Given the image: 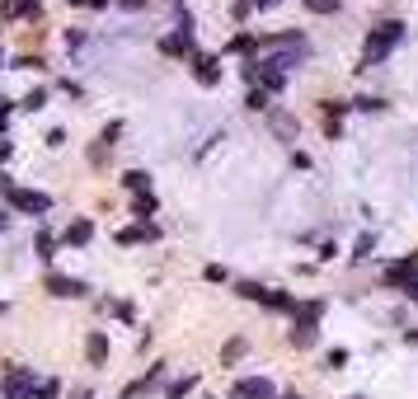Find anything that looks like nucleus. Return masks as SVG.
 Segmentation results:
<instances>
[{
  "mask_svg": "<svg viewBox=\"0 0 418 399\" xmlns=\"http://www.w3.org/2000/svg\"><path fill=\"white\" fill-rule=\"evenodd\" d=\"M404 33H409V28L399 24V19H386L381 28H371V33H366V52H362V66H381V61H386V56H390L395 47L404 43Z\"/></svg>",
  "mask_w": 418,
  "mask_h": 399,
  "instance_id": "obj_1",
  "label": "nucleus"
},
{
  "mask_svg": "<svg viewBox=\"0 0 418 399\" xmlns=\"http://www.w3.org/2000/svg\"><path fill=\"white\" fill-rule=\"evenodd\" d=\"M320 315H324V301H296V310H291V347H311L315 343Z\"/></svg>",
  "mask_w": 418,
  "mask_h": 399,
  "instance_id": "obj_2",
  "label": "nucleus"
},
{
  "mask_svg": "<svg viewBox=\"0 0 418 399\" xmlns=\"http://www.w3.org/2000/svg\"><path fill=\"white\" fill-rule=\"evenodd\" d=\"M5 197H10V207H14V212H24V216L52 212V197H48V193H38V188H14V193H5Z\"/></svg>",
  "mask_w": 418,
  "mask_h": 399,
  "instance_id": "obj_3",
  "label": "nucleus"
},
{
  "mask_svg": "<svg viewBox=\"0 0 418 399\" xmlns=\"http://www.w3.org/2000/svg\"><path fill=\"white\" fill-rule=\"evenodd\" d=\"M33 390H38L33 367H10V371H5V385H0V395H5V399H28Z\"/></svg>",
  "mask_w": 418,
  "mask_h": 399,
  "instance_id": "obj_4",
  "label": "nucleus"
},
{
  "mask_svg": "<svg viewBox=\"0 0 418 399\" xmlns=\"http://www.w3.org/2000/svg\"><path fill=\"white\" fill-rule=\"evenodd\" d=\"M231 399H278V390H273L268 376H249V380H236V385H231Z\"/></svg>",
  "mask_w": 418,
  "mask_h": 399,
  "instance_id": "obj_5",
  "label": "nucleus"
},
{
  "mask_svg": "<svg viewBox=\"0 0 418 399\" xmlns=\"http://www.w3.org/2000/svg\"><path fill=\"white\" fill-rule=\"evenodd\" d=\"M386 282H399V287L418 282V254H409V259H399V263L386 268Z\"/></svg>",
  "mask_w": 418,
  "mask_h": 399,
  "instance_id": "obj_6",
  "label": "nucleus"
},
{
  "mask_svg": "<svg viewBox=\"0 0 418 399\" xmlns=\"http://www.w3.org/2000/svg\"><path fill=\"white\" fill-rule=\"evenodd\" d=\"M193 76H198V85H221V61L216 56H193Z\"/></svg>",
  "mask_w": 418,
  "mask_h": 399,
  "instance_id": "obj_7",
  "label": "nucleus"
},
{
  "mask_svg": "<svg viewBox=\"0 0 418 399\" xmlns=\"http://www.w3.org/2000/svg\"><path fill=\"white\" fill-rule=\"evenodd\" d=\"M48 292L52 296H85V282L66 277V272H48Z\"/></svg>",
  "mask_w": 418,
  "mask_h": 399,
  "instance_id": "obj_8",
  "label": "nucleus"
},
{
  "mask_svg": "<svg viewBox=\"0 0 418 399\" xmlns=\"http://www.w3.org/2000/svg\"><path fill=\"white\" fill-rule=\"evenodd\" d=\"M85 357H90V367H104L108 362V334L104 329H94V334L85 338Z\"/></svg>",
  "mask_w": 418,
  "mask_h": 399,
  "instance_id": "obj_9",
  "label": "nucleus"
},
{
  "mask_svg": "<svg viewBox=\"0 0 418 399\" xmlns=\"http://www.w3.org/2000/svg\"><path fill=\"white\" fill-rule=\"evenodd\" d=\"M141 239H160V226H156V221H141V226L118 230V244H141Z\"/></svg>",
  "mask_w": 418,
  "mask_h": 399,
  "instance_id": "obj_10",
  "label": "nucleus"
},
{
  "mask_svg": "<svg viewBox=\"0 0 418 399\" xmlns=\"http://www.w3.org/2000/svg\"><path fill=\"white\" fill-rule=\"evenodd\" d=\"M90 235H94V226H90V221H71V226H66V244H90Z\"/></svg>",
  "mask_w": 418,
  "mask_h": 399,
  "instance_id": "obj_11",
  "label": "nucleus"
},
{
  "mask_svg": "<svg viewBox=\"0 0 418 399\" xmlns=\"http://www.w3.org/2000/svg\"><path fill=\"white\" fill-rule=\"evenodd\" d=\"M123 184L141 197V193H151V174H146V169H127V174H123Z\"/></svg>",
  "mask_w": 418,
  "mask_h": 399,
  "instance_id": "obj_12",
  "label": "nucleus"
},
{
  "mask_svg": "<svg viewBox=\"0 0 418 399\" xmlns=\"http://www.w3.org/2000/svg\"><path fill=\"white\" fill-rule=\"evenodd\" d=\"M244 347H249V343H244V338H231V343L221 347V367H236L240 357H244Z\"/></svg>",
  "mask_w": 418,
  "mask_h": 399,
  "instance_id": "obj_13",
  "label": "nucleus"
},
{
  "mask_svg": "<svg viewBox=\"0 0 418 399\" xmlns=\"http://www.w3.org/2000/svg\"><path fill=\"white\" fill-rule=\"evenodd\" d=\"M156 193H141V197H136V202H132V212H136V221H146V216H156Z\"/></svg>",
  "mask_w": 418,
  "mask_h": 399,
  "instance_id": "obj_14",
  "label": "nucleus"
},
{
  "mask_svg": "<svg viewBox=\"0 0 418 399\" xmlns=\"http://www.w3.org/2000/svg\"><path fill=\"white\" fill-rule=\"evenodd\" d=\"M254 47H259V38H254V33H236V38L226 43V52H254Z\"/></svg>",
  "mask_w": 418,
  "mask_h": 399,
  "instance_id": "obj_15",
  "label": "nucleus"
},
{
  "mask_svg": "<svg viewBox=\"0 0 418 399\" xmlns=\"http://www.w3.org/2000/svg\"><path fill=\"white\" fill-rule=\"evenodd\" d=\"M193 385H198V376H179V380H174V385L165 390V399H183L188 390H193Z\"/></svg>",
  "mask_w": 418,
  "mask_h": 399,
  "instance_id": "obj_16",
  "label": "nucleus"
},
{
  "mask_svg": "<svg viewBox=\"0 0 418 399\" xmlns=\"http://www.w3.org/2000/svg\"><path fill=\"white\" fill-rule=\"evenodd\" d=\"M43 104H48V89H28V94H24V104H19V108H24V113H38Z\"/></svg>",
  "mask_w": 418,
  "mask_h": 399,
  "instance_id": "obj_17",
  "label": "nucleus"
},
{
  "mask_svg": "<svg viewBox=\"0 0 418 399\" xmlns=\"http://www.w3.org/2000/svg\"><path fill=\"white\" fill-rule=\"evenodd\" d=\"M353 108H362V113H386V99H376V94H362V99H353Z\"/></svg>",
  "mask_w": 418,
  "mask_h": 399,
  "instance_id": "obj_18",
  "label": "nucleus"
},
{
  "mask_svg": "<svg viewBox=\"0 0 418 399\" xmlns=\"http://www.w3.org/2000/svg\"><path fill=\"white\" fill-rule=\"evenodd\" d=\"M52 244H56V239L48 235V230H38V244H33V249H38V259H43V263H52Z\"/></svg>",
  "mask_w": 418,
  "mask_h": 399,
  "instance_id": "obj_19",
  "label": "nucleus"
},
{
  "mask_svg": "<svg viewBox=\"0 0 418 399\" xmlns=\"http://www.w3.org/2000/svg\"><path fill=\"white\" fill-rule=\"evenodd\" d=\"M273 127L282 136H296V118H291V113H273Z\"/></svg>",
  "mask_w": 418,
  "mask_h": 399,
  "instance_id": "obj_20",
  "label": "nucleus"
},
{
  "mask_svg": "<svg viewBox=\"0 0 418 399\" xmlns=\"http://www.w3.org/2000/svg\"><path fill=\"white\" fill-rule=\"evenodd\" d=\"M376 254V235H357V249H353V259H371Z\"/></svg>",
  "mask_w": 418,
  "mask_h": 399,
  "instance_id": "obj_21",
  "label": "nucleus"
},
{
  "mask_svg": "<svg viewBox=\"0 0 418 399\" xmlns=\"http://www.w3.org/2000/svg\"><path fill=\"white\" fill-rule=\"evenodd\" d=\"M244 108L263 113V108H268V89H259V85H254V89H249V99H244Z\"/></svg>",
  "mask_w": 418,
  "mask_h": 399,
  "instance_id": "obj_22",
  "label": "nucleus"
},
{
  "mask_svg": "<svg viewBox=\"0 0 418 399\" xmlns=\"http://www.w3.org/2000/svg\"><path fill=\"white\" fill-rule=\"evenodd\" d=\"M306 10H311V14H334L339 0H306Z\"/></svg>",
  "mask_w": 418,
  "mask_h": 399,
  "instance_id": "obj_23",
  "label": "nucleus"
},
{
  "mask_svg": "<svg viewBox=\"0 0 418 399\" xmlns=\"http://www.w3.org/2000/svg\"><path fill=\"white\" fill-rule=\"evenodd\" d=\"M56 390H61L56 380H38V390H33V399H56Z\"/></svg>",
  "mask_w": 418,
  "mask_h": 399,
  "instance_id": "obj_24",
  "label": "nucleus"
},
{
  "mask_svg": "<svg viewBox=\"0 0 418 399\" xmlns=\"http://www.w3.org/2000/svg\"><path fill=\"white\" fill-rule=\"evenodd\" d=\"M343 362H348V347H334V352H329V357H324V367H334V371H339Z\"/></svg>",
  "mask_w": 418,
  "mask_h": 399,
  "instance_id": "obj_25",
  "label": "nucleus"
},
{
  "mask_svg": "<svg viewBox=\"0 0 418 399\" xmlns=\"http://www.w3.org/2000/svg\"><path fill=\"white\" fill-rule=\"evenodd\" d=\"M202 277H207V282H226V268H221V263H207V268H202Z\"/></svg>",
  "mask_w": 418,
  "mask_h": 399,
  "instance_id": "obj_26",
  "label": "nucleus"
},
{
  "mask_svg": "<svg viewBox=\"0 0 418 399\" xmlns=\"http://www.w3.org/2000/svg\"><path fill=\"white\" fill-rule=\"evenodd\" d=\"M38 66H43L38 56H19V61H14V71H38Z\"/></svg>",
  "mask_w": 418,
  "mask_h": 399,
  "instance_id": "obj_27",
  "label": "nucleus"
},
{
  "mask_svg": "<svg viewBox=\"0 0 418 399\" xmlns=\"http://www.w3.org/2000/svg\"><path fill=\"white\" fill-rule=\"evenodd\" d=\"M10 127V99H0V132Z\"/></svg>",
  "mask_w": 418,
  "mask_h": 399,
  "instance_id": "obj_28",
  "label": "nucleus"
},
{
  "mask_svg": "<svg viewBox=\"0 0 418 399\" xmlns=\"http://www.w3.org/2000/svg\"><path fill=\"white\" fill-rule=\"evenodd\" d=\"M0 193H14V179H10L5 169H0Z\"/></svg>",
  "mask_w": 418,
  "mask_h": 399,
  "instance_id": "obj_29",
  "label": "nucleus"
},
{
  "mask_svg": "<svg viewBox=\"0 0 418 399\" xmlns=\"http://www.w3.org/2000/svg\"><path fill=\"white\" fill-rule=\"evenodd\" d=\"M123 10H146V0H118Z\"/></svg>",
  "mask_w": 418,
  "mask_h": 399,
  "instance_id": "obj_30",
  "label": "nucleus"
},
{
  "mask_svg": "<svg viewBox=\"0 0 418 399\" xmlns=\"http://www.w3.org/2000/svg\"><path fill=\"white\" fill-rule=\"evenodd\" d=\"M404 296H409V301H418V282H409V287H404Z\"/></svg>",
  "mask_w": 418,
  "mask_h": 399,
  "instance_id": "obj_31",
  "label": "nucleus"
},
{
  "mask_svg": "<svg viewBox=\"0 0 418 399\" xmlns=\"http://www.w3.org/2000/svg\"><path fill=\"white\" fill-rule=\"evenodd\" d=\"M85 5H90V10H104V5H113V0H85Z\"/></svg>",
  "mask_w": 418,
  "mask_h": 399,
  "instance_id": "obj_32",
  "label": "nucleus"
},
{
  "mask_svg": "<svg viewBox=\"0 0 418 399\" xmlns=\"http://www.w3.org/2000/svg\"><path fill=\"white\" fill-rule=\"evenodd\" d=\"M5 160H10V141H0V164H5Z\"/></svg>",
  "mask_w": 418,
  "mask_h": 399,
  "instance_id": "obj_33",
  "label": "nucleus"
},
{
  "mask_svg": "<svg viewBox=\"0 0 418 399\" xmlns=\"http://www.w3.org/2000/svg\"><path fill=\"white\" fill-rule=\"evenodd\" d=\"M404 338H409V343H418V329H409V334H404Z\"/></svg>",
  "mask_w": 418,
  "mask_h": 399,
  "instance_id": "obj_34",
  "label": "nucleus"
},
{
  "mask_svg": "<svg viewBox=\"0 0 418 399\" xmlns=\"http://www.w3.org/2000/svg\"><path fill=\"white\" fill-rule=\"evenodd\" d=\"M282 399H301V395H282Z\"/></svg>",
  "mask_w": 418,
  "mask_h": 399,
  "instance_id": "obj_35",
  "label": "nucleus"
},
{
  "mask_svg": "<svg viewBox=\"0 0 418 399\" xmlns=\"http://www.w3.org/2000/svg\"><path fill=\"white\" fill-rule=\"evenodd\" d=\"M0 66H5V52H0Z\"/></svg>",
  "mask_w": 418,
  "mask_h": 399,
  "instance_id": "obj_36",
  "label": "nucleus"
}]
</instances>
